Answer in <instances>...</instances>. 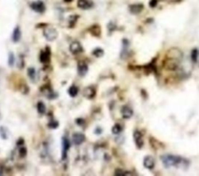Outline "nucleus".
Returning a JSON list of instances; mask_svg holds the SVG:
<instances>
[{"label":"nucleus","instance_id":"f3484780","mask_svg":"<svg viewBox=\"0 0 199 176\" xmlns=\"http://www.w3.org/2000/svg\"><path fill=\"white\" fill-rule=\"evenodd\" d=\"M78 92H79V88L76 87L75 86H70L69 88V90H68V93H69V95L71 97H73V98H74V97H75V96L78 95Z\"/></svg>","mask_w":199,"mask_h":176},{"label":"nucleus","instance_id":"f8f14e48","mask_svg":"<svg viewBox=\"0 0 199 176\" xmlns=\"http://www.w3.org/2000/svg\"><path fill=\"white\" fill-rule=\"evenodd\" d=\"M143 165L145 168L148 169H153L155 166V161L152 156H146L143 160Z\"/></svg>","mask_w":199,"mask_h":176},{"label":"nucleus","instance_id":"4be33fe9","mask_svg":"<svg viewBox=\"0 0 199 176\" xmlns=\"http://www.w3.org/2000/svg\"><path fill=\"white\" fill-rule=\"evenodd\" d=\"M15 61H16V59H15V56H14L13 53V52H10V53L9 54L8 64L11 67L13 66L14 64H15Z\"/></svg>","mask_w":199,"mask_h":176},{"label":"nucleus","instance_id":"473e14b6","mask_svg":"<svg viewBox=\"0 0 199 176\" xmlns=\"http://www.w3.org/2000/svg\"><path fill=\"white\" fill-rule=\"evenodd\" d=\"M0 118H1V115H0Z\"/></svg>","mask_w":199,"mask_h":176},{"label":"nucleus","instance_id":"f257e3e1","mask_svg":"<svg viewBox=\"0 0 199 176\" xmlns=\"http://www.w3.org/2000/svg\"><path fill=\"white\" fill-rule=\"evenodd\" d=\"M160 158L166 167L177 166L183 162V160L181 157L172 155H164L161 156Z\"/></svg>","mask_w":199,"mask_h":176},{"label":"nucleus","instance_id":"bb28decb","mask_svg":"<svg viewBox=\"0 0 199 176\" xmlns=\"http://www.w3.org/2000/svg\"><path fill=\"white\" fill-rule=\"evenodd\" d=\"M84 120H83V119H81V118H79V119H77L76 120V123L78 124V125L79 126H82L84 124Z\"/></svg>","mask_w":199,"mask_h":176},{"label":"nucleus","instance_id":"ddd939ff","mask_svg":"<svg viewBox=\"0 0 199 176\" xmlns=\"http://www.w3.org/2000/svg\"><path fill=\"white\" fill-rule=\"evenodd\" d=\"M22 33L21 29L19 28V26H17L14 28L13 32V35H12V39L13 40V42L16 43V42H19L20 39H21Z\"/></svg>","mask_w":199,"mask_h":176},{"label":"nucleus","instance_id":"1a4fd4ad","mask_svg":"<svg viewBox=\"0 0 199 176\" xmlns=\"http://www.w3.org/2000/svg\"><path fill=\"white\" fill-rule=\"evenodd\" d=\"M77 5L81 9H89L93 7V3L91 0H78Z\"/></svg>","mask_w":199,"mask_h":176},{"label":"nucleus","instance_id":"4468645a","mask_svg":"<svg viewBox=\"0 0 199 176\" xmlns=\"http://www.w3.org/2000/svg\"><path fill=\"white\" fill-rule=\"evenodd\" d=\"M121 114H122V116L124 119H129V118L132 117V115H133V110L129 106H124L121 109Z\"/></svg>","mask_w":199,"mask_h":176},{"label":"nucleus","instance_id":"412c9836","mask_svg":"<svg viewBox=\"0 0 199 176\" xmlns=\"http://www.w3.org/2000/svg\"><path fill=\"white\" fill-rule=\"evenodd\" d=\"M111 130H112V133L114 134H119L121 132V130H122V127H121V126L120 124L116 123L115 125H114Z\"/></svg>","mask_w":199,"mask_h":176},{"label":"nucleus","instance_id":"9b49d317","mask_svg":"<svg viewBox=\"0 0 199 176\" xmlns=\"http://www.w3.org/2000/svg\"><path fill=\"white\" fill-rule=\"evenodd\" d=\"M96 96V90L93 87L88 86L83 89V96L86 99H93Z\"/></svg>","mask_w":199,"mask_h":176},{"label":"nucleus","instance_id":"a878e982","mask_svg":"<svg viewBox=\"0 0 199 176\" xmlns=\"http://www.w3.org/2000/svg\"><path fill=\"white\" fill-rule=\"evenodd\" d=\"M58 126V121H55V120H51V122H49L48 123V127H50L51 129H55Z\"/></svg>","mask_w":199,"mask_h":176},{"label":"nucleus","instance_id":"c756f323","mask_svg":"<svg viewBox=\"0 0 199 176\" xmlns=\"http://www.w3.org/2000/svg\"><path fill=\"white\" fill-rule=\"evenodd\" d=\"M3 174V168H2V166L0 165V175Z\"/></svg>","mask_w":199,"mask_h":176},{"label":"nucleus","instance_id":"0eeeda50","mask_svg":"<svg viewBox=\"0 0 199 176\" xmlns=\"http://www.w3.org/2000/svg\"><path fill=\"white\" fill-rule=\"evenodd\" d=\"M85 135L83 133H73V137H72V141L75 145H80L83 144L85 141Z\"/></svg>","mask_w":199,"mask_h":176},{"label":"nucleus","instance_id":"7ed1b4c3","mask_svg":"<svg viewBox=\"0 0 199 176\" xmlns=\"http://www.w3.org/2000/svg\"><path fill=\"white\" fill-rule=\"evenodd\" d=\"M62 160H65L67 157L68 151L71 147V143H70L69 140L67 137H62Z\"/></svg>","mask_w":199,"mask_h":176},{"label":"nucleus","instance_id":"aec40b11","mask_svg":"<svg viewBox=\"0 0 199 176\" xmlns=\"http://www.w3.org/2000/svg\"><path fill=\"white\" fill-rule=\"evenodd\" d=\"M104 51L102 48H95L94 50L93 51V54L97 58H101L104 55Z\"/></svg>","mask_w":199,"mask_h":176},{"label":"nucleus","instance_id":"b1692460","mask_svg":"<svg viewBox=\"0 0 199 176\" xmlns=\"http://www.w3.org/2000/svg\"><path fill=\"white\" fill-rule=\"evenodd\" d=\"M27 72H28V76L32 79V80H34V79H35V76H36V72H35V69L34 68H28V70H27Z\"/></svg>","mask_w":199,"mask_h":176},{"label":"nucleus","instance_id":"a211bd4d","mask_svg":"<svg viewBox=\"0 0 199 176\" xmlns=\"http://www.w3.org/2000/svg\"><path fill=\"white\" fill-rule=\"evenodd\" d=\"M37 110L39 114L43 115L46 112V106L43 102H38V106H37Z\"/></svg>","mask_w":199,"mask_h":176},{"label":"nucleus","instance_id":"20e7f679","mask_svg":"<svg viewBox=\"0 0 199 176\" xmlns=\"http://www.w3.org/2000/svg\"><path fill=\"white\" fill-rule=\"evenodd\" d=\"M30 7H31L33 10H34L35 12H37L38 13H42L46 9L45 5L41 0H37V1L33 2L30 4Z\"/></svg>","mask_w":199,"mask_h":176},{"label":"nucleus","instance_id":"39448f33","mask_svg":"<svg viewBox=\"0 0 199 176\" xmlns=\"http://www.w3.org/2000/svg\"><path fill=\"white\" fill-rule=\"evenodd\" d=\"M88 65L86 62L83 61L79 62L78 65H77V72H78L79 75L80 77H84L88 72Z\"/></svg>","mask_w":199,"mask_h":176},{"label":"nucleus","instance_id":"6ab92c4d","mask_svg":"<svg viewBox=\"0 0 199 176\" xmlns=\"http://www.w3.org/2000/svg\"><path fill=\"white\" fill-rule=\"evenodd\" d=\"M0 137L3 140H6L9 138V131L7 128L4 126H0Z\"/></svg>","mask_w":199,"mask_h":176},{"label":"nucleus","instance_id":"423d86ee","mask_svg":"<svg viewBox=\"0 0 199 176\" xmlns=\"http://www.w3.org/2000/svg\"><path fill=\"white\" fill-rule=\"evenodd\" d=\"M70 52L73 54H78L83 51V47L79 41H73L69 46Z\"/></svg>","mask_w":199,"mask_h":176},{"label":"nucleus","instance_id":"dca6fc26","mask_svg":"<svg viewBox=\"0 0 199 176\" xmlns=\"http://www.w3.org/2000/svg\"><path fill=\"white\" fill-rule=\"evenodd\" d=\"M89 33L94 37H99L100 33H101V29H100V27H99V25H97V24L93 25L89 28Z\"/></svg>","mask_w":199,"mask_h":176},{"label":"nucleus","instance_id":"cd10ccee","mask_svg":"<svg viewBox=\"0 0 199 176\" xmlns=\"http://www.w3.org/2000/svg\"><path fill=\"white\" fill-rule=\"evenodd\" d=\"M149 4H150L151 7H155L156 5V4H157V1H156V0H151Z\"/></svg>","mask_w":199,"mask_h":176},{"label":"nucleus","instance_id":"393cba45","mask_svg":"<svg viewBox=\"0 0 199 176\" xmlns=\"http://www.w3.org/2000/svg\"><path fill=\"white\" fill-rule=\"evenodd\" d=\"M20 148H19V156L21 157H26V155H27V148L25 147H19Z\"/></svg>","mask_w":199,"mask_h":176},{"label":"nucleus","instance_id":"5701e85b","mask_svg":"<svg viewBox=\"0 0 199 176\" xmlns=\"http://www.w3.org/2000/svg\"><path fill=\"white\" fill-rule=\"evenodd\" d=\"M199 56V51H198V49H194L192 52H191V59L194 62H198Z\"/></svg>","mask_w":199,"mask_h":176},{"label":"nucleus","instance_id":"c85d7f7f","mask_svg":"<svg viewBox=\"0 0 199 176\" xmlns=\"http://www.w3.org/2000/svg\"><path fill=\"white\" fill-rule=\"evenodd\" d=\"M24 144V140H23V139H19V141H18V142L16 143L17 146H19V147H21Z\"/></svg>","mask_w":199,"mask_h":176},{"label":"nucleus","instance_id":"6e6552de","mask_svg":"<svg viewBox=\"0 0 199 176\" xmlns=\"http://www.w3.org/2000/svg\"><path fill=\"white\" fill-rule=\"evenodd\" d=\"M50 57H51V51L49 50V48H46L45 51H42L40 54V62L44 64H47L50 62Z\"/></svg>","mask_w":199,"mask_h":176},{"label":"nucleus","instance_id":"2eb2a0df","mask_svg":"<svg viewBox=\"0 0 199 176\" xmlns=\"http://www.w3.org/2000/svg\"><path fill=\"white\" fill-rule=\"evenodd\" d=\"M144 6L142 4H133L129 6L130 12L133 14H138L143 11Z\"/></svg>","mask_w":199,"mask_h":176},{"label":"nucleus","instance_id":"f03ea898","mask_svg":"<svg viewBox=\"0 0 199 176\" xmlns=\"http://www.w3.org/2000/svg\"><path fill=\"white\" fill-rule=\"evenodd\" d=\"M43 34L47 40H48V41H54L58 37V31H57V29L54 27H51V26H48L44 29Z\"/></svg>","mask_w":199,"mask_h":176},{"label":"nucleus","instance_id":"9d476101","mask_svg":"<svg viewBox=\"0 0 199 176\" xmlns=\"http://www.w3.org/2000/svg\"><path fill=\"white\" fill-rule=\"evenodd\" d=\"M133 137H134V142H135V144H136V146H137L138 148H142L143 145H144L143 134H142L141 132H139L138 130H136L134 131Z\"/></svg>","mask_w":199,"mask_h":176},{"label":"nucleus","instance_id":"2f4dec72","mask_svg":"<svg viewBox=\"0 0 199 176\" xmlns=\"http://www.w3.org/2000/svg\"><path fill=\"white\" fill-rule=\"evenodd\" d=\"M198 59H199V56H198Z\"/></svg>","mask_w":199,"mask_h":176},{"label":"nucleus","instance_id":"7c9ffc66","mask_svg":"<svg viewBox=\"0 0 199 176\" xmlns=\"http://www.w3.org/2000/svg\"><path fill=\"white\" fill-rule=\"evenodd\" d=\"M73 0H65V2H68V3H69V2H72Z\"/></svg>","mask_w":199,"mask_h":176}]
</instances>
